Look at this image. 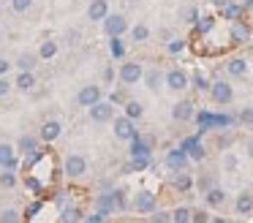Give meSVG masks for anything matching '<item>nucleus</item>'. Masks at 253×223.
Instances as JSON below:
<instances>
[{
  "label": "nucleus",
  "instance_id": "obj_13",
  "mask_svg": "<svg viewBox=\"0 0 253 223\" xmlns=\"http://www.w3.org/2000/svg\"><path fill=\"white\" fill-rule=\"evenodd\" d=\"M0 166L3 169H17V147L0 141Z\"/></svg>",
  "mask_w": 253,
  "mask_h": 223
},
{
  "label": "nucleus",
  "instance_id": "obj_15",
  "mask_svg": "<svg viewBox=\"0 0 253 223\" xmlns=\"http://www.w3.org/2000/svg\"><path fill=\"white\" fill-rule=\"evenodd\" d=\"M117 210V204H115V193H101L98 199H95V212H101V215H112V212Z\"/></svg>",
  "mask_w": 253,
  "mask_h": 223
},
{
  "label": "nucleus",
  "instance_id": "obj_30",
  "mask_svg": "<svg viewBox=\"0 0 253 223\" xmlns=\"http://www.w3.org/2000/svg\"><path fill=\"white\" fill-rule=\"evenodd\" d=\"M14 185H17V174H14V169L0 172V188H14Z\"/></svg>",
  "mask_w": 253,
  "mask_h": 223
},
{
  "label": "nucleus",
  "instance_id": "obj_21",
  "mask_svg": "<svg viewBox=\"0 0 253 223\" xmlns=\"http://www.w3.org/2000/svg\"><path fill=\"white\" fill-rule=\"evenodd\" d=\"M231 38H234L237 44H245L248 38H251V27H248L245 22H240V19H237L234 25H231Z\"/></svg>",
  "mask_w": 253,
  "mask_h": 223
},
{
  "label": "nucleus",
  "instance_id": "obj_23",
  "mask_svg": "<svg viewBox=\"0 0 253 223\" xmlns=\"http://www.w3.org/2000/svg\"><path fill=\"white\" fill-rule=\"evenodd\" d=\"M226 71H229L231 76H245L248 74V63L242 57H231L229 63H226Z\"/></svg>",
  "mask_w": 253,
  "mask_h": 223
},
{
  "label": "nucleus",
  "instance_id": "obj_27",
  "mask_svg": "<svg viewBox=\"0 0 253 223\" xmlns=\"http://www.w3.org/2000/svg\"><path fill=\"white\" fill-rule=\"evenodd\" d=\"M144 114V106L139 101H128L126 103V117H131V120H139Z\"/></svg>",
  "mask_w": 253,
  "mask_h": 223
},
{
  "label": "nucleus",
  "instance_id": "obj_52",
  "mask_svg": "<svg viewBox=\"0 0 253 223\" xmlns=\"http://www.w3.org/2000/svg\"><path fill=\"white\" fill-rule=\"evenodd\" d=\"M210 223H226V221H223V218H212Z\"/></svg>",
  "mask_w": 253,
  "mask_h": 223
},
{
  "label": "nucleus",
  "instance_id": "obj_50",
  "mask_svg": "<svg viewBox=\"0 0 253 223\" xmlns=\"http://www.w3.org/2000/svg\"><path fill=\"white\" fill-rule=\"evenodd\" d=\"M248 155H251V158H253V139H251V141H248Z\"/></svg>",
  "mask_w": 253,
  "mask_h": 223
},
{
  "label": "nucleus",
  "instance_id": "obj_34",
  "mask_svg": "<svg viewBox=\"0 0 253 223\" xmlns=\"http://www.w3.org/2000/svg\"><path fill=\"white\" fill-rule=\"evenodd\" d=\"M30 5H33V0H11L14 14H25V11H30Z\"/></svg>",
  "mask_w": 253,
  "mask_h": 223
},
{
  "label": "nucleus",
  "instance_id": "obj_24",
  "mask_svg": "<svg viewBox=\"0 0 253 223\" xmlns=\"http://www.w3.org/2000/svg\"><path fill=\"white\" fill-rule=\"evenodd\" d=\"M144 82H147V87L150 90H158L161 87V82H164V74H161L158 68H150V71H144V76H142Z\"/></svg>",
  "mask_w": 253,
  "mask_h": 223
},
{
  "label": "nucleus",
  "instance_id": "obj_43",
  "mask_svg": "<svg viewBox=\"0 0 253 223\" xmlns=\"http://www.w3.org/2000/svg\"><path fill=\"white\" fill-rule=\"evenodd\" d=\"M240 120H242V123H248V125H253V109H242Z\"/></svg>",
  "mask_w": 253,
  "mask_h": 223
},
{
  "label": "nucleus",
  "instance_id": "obj_35",
  "mask_svg": "<svg viewBox=\"0 0 253 223\" xmlns=\"http://www.w3.org/2000/svg\"><path fill=\"white\" fill-rule=\"evenodd\" d=\"M182 49H185V41H182V38H174V41L166 44V52H169V54H180Z\"/></svg>",
  "mask_w": 253,
  "mask_h": 223
},
{
  "label": "nucleus",
  "instance_id": "obj_10",
  "mask_svg": "<svg viewBox=\"0 0 253 223\" xmlns=\"http://www.w3.org/2000/svg\"><path fill=\"white\" fill-rule=\"evenodd\" d=\"M164 82H166V87H169V90L180 92V90H185V87H188V74L182 68H171L169 74L164 76Z\"/></svg>",
  "mask_w": 253,
  "mask_h": 223
},
{
  "label": "nucleus",
  "instance_id": "obj_20",
  "mask_svg": "<svg viewBox=\"0 0 253 223\" xmlns=\"http://www.w3.org/2000/svg\"><path fill=\"white\" fill-rule=\"evenodd\" d=\"M36 147H39V139L36 136H19L17 139V150H19V155H33L36 152Z\"/></svg>",
  "mask_w": 253,
  "mask_h": 223
},
{
  "label": "nucleus",
  "instance_id": "obj_42",
  "mask_svg": "<svg viewBox=\"0 0 253 223\" xmlns=\"http://www.w3.org/2000/svg\"><path fill=\"white\" fill-rule=\"evenodd\" d=\"M112 54H115V57H120V54H123V41H120V38H112Z\"/></svg>",
  "mask_w": 253,
  "mask_h": 223
},
{
  "label": "nucleus",
  "instance_id": "obj_9",
  "mask_svg": "<svg viewBox=\"0 0 253 223\" xmlns=\"http://www.w3.org/2000/svg\"><path fill=\"white\" fill-rule=\"evenodd\" d=\"M41 141H57L63 136V123L60 120H46V123H41Z\"/></svg>",
  "mask_w": 253,
  "mask_h": 223
},
{
  "label": "nucleus",
  "instance_id": "obj_38",
  "mask_svg": "<svg viewBox=\"0 0 253 223\" xmlns=\"http://www.w3.org/2000/svg\"><path fill=\"white\" fill-rule=\"evenodd\" d=\"M115 193V204H117V210H126L128 207V201H126V190H112Z\"/></svg>",
  "mask_w": 253,
  "mask_h": 223
},
{
  "label": "nucleus",
  "instance_id": "obj_49",
  "mask_svg": "<svg viewBox=\"0 0 253 223\" xmlns=\"http://www.w3.org/2000/svg\"><path fill=\"white\" fill-rule=\"evenodd\" d=\"M234 166H237V158L229 155V158H226V169H234Z\"/></svg>",
  "mask_w": 253,
  "mask_h": 223
},
{
  "label": "nucleus",
  "instance_id": "obj_41",
  "mask_svg": "<svg viewBox=\"0 0 253 223\" xmlns=\"http://www.w3.org/2000/svg\"><path fill=\"white\" fill-rule=\"evenodd\" d=\"M191 221L193 223H210V215L204 210H199V212H191Z\"/></svg>",
  "mask_w": 253,
  "mask_h": 223
},
{
  "label": "nucleus",
  "instance_id": "obj_28",
  "mask_svg": "<svg viewBox=\"0 0 253 223\" xmlns=\"http://www.w3.org/2000/svg\"><path fill=\"white\" fill-rule=\"evenodd\" d=\"M223 201H226V193H223L220 188H212V190L207 193V204H210V207H220Z\"/></svg>",
  "mask_w": 253,
  "mask_h": 223
},
{
  "label": "nucleus",
  "instance_id": "obj_11",
  "mask_svg": "<svg viewBox=\"0 0 253 223\" xmlns=\"http://www.w3.org/2000/svg\"><path fill=\"white\" fill-rule=\"evenodd\" d=\"M155 196L150 193V190H139L136 199H133V207H136V212H142V215H150V212H155Z\"/></svg>",
  "mask_w": 253,
  "mask_h": 223
},
{
  "label": "nucleus",
  "instance_id": "obj_7",
  "mask_svg": "<svg viewBox=\"0 0 253 223\" xmlns=\"http://www.w3.org/2000/svg\"><path fill=\"white\" fill-rule=\"evenodd\" d=\"M210 95H212L215 103H229L234 98V90H231L229 82H212L210 85Z\"/></svg>",
  "mask_w": 253,
  "mask_h": 223
},
{
  "label": "nucleus",
  "instance_id": "obj_26",
  "mask_svg": "<svg viewBox=\"0 0 253 223\" xmlns=\"http://www.w3.org/2000/svg\"><path fill=\"white\" fill-rule=\"evenodd\" d=\"M131 38H133L136 44H144V41L150 38V27L142 25V22H139V25H133V27H131Z\"/></svg>",
  "mask_w": 253,
  "mask_h": 223
},
{
  "label": "nucleus",
  "instance_id": "obj_31",
  "mask_svg": "<svg viewBox=\"0 0 253 223\" xmlns=\"http://www.w3.org/2000/svg\"><path fill=\"white\" fill-rule=\"evenodd\" d=\"M150 166V158H133L131 163H126V172H142Z\"/></svg>",
  "mask_w": 253,
  "mask_h": 223
},
{
  "label": "nucleus",
  "instance_id": "obj_46",
  "mask_svg": "<svg viewBox=\"0 0 253 223\" xmlns=\"http://www.w3.org/2000/svg\"><path fill=\"white\" fill-rule=\"evenodd\" d=\"M8 71H11V63H8L6 57H0V76H6Z\"/></svg>",
  "mask_w": 253,
  "mask_h": 223
},
{
  "label": "nucleus",
  "instance_id": "obj_47",
  "mask_svg": "<svg viewBox=\"0 0 253 223\" xmlns=\"http://www.w3.org/2000/svg\"><path fill=\"white\" fill-rule=\"evenodd\" d=\"M112 79H115V68H109V65H106V68H104V82L109 85Z\"/></svg>",
  "mask_w": 253,
  "mask_h": 223
},
{
  "label": "nucleus",
  "instance_id": "obj_1",
  "mask_svg": "<svg viewBox=\"0 0 253 223\" xmlns=\"http://www.w3.org/2000/svg\"><path fill=\"white\" fill-rule=\"evenodd\" d=\"M101 25H104V33L109 38H120L123 33H128V19L123 14H106V19Z\"/></svg>",
  "mask_w": 253,
  "mask_h": 223
},
{
  "label": "nucleus",
  "instance_id": "obj_8",
  "mask_svg": "<svg viewBox=\"0 0 253 223\" xmlns=\"http://www.w3.org/2000/svg\"><path fill=\"white\" fill-rule=\"evenodd\" d=\"M131 155L133 158H150V155H153V139L136 134L131 139Z\"/></svg>",
  "mask_w": 253,
  "mask_h": 223
},
{
  "label": "nucleus",
  "instance_id": "obj_53",
  "mask_svg": "<svg viewBox=\"0 0 253 223\" xmlns=\"http://www.w3.org/2000/svg\"><path fill=\"white\" fill-rule=\"evenodd\" d=\"M251 54H253V44H251Z\"/></svg>",
  "mask_w": 253,
  "mask_h": 223
},
{
  "label": "nucleus",
  "instance_id": "obj_39",
  "mask_svg": "<svg viewBox=\"0 0 253 223\" xmlns=\"http://www.w3.org/2000/svg\"><path fill=\"white\" fill-rule=\"evenodd\" d=\"M174 185H177V188H180V190H188V188H191V177L180 172V177L174 179Z\"/></svg>",
  "mask_w": 253,
  "mask_h": 223
},
{
  "label": "nucleus",
  "instance_id": "obj_36",
  "mask_svg": "<svg viewBox=\"0 0 253 223\" xmlns=\"http://www.w3.org/2000/svg\"><path fill=\"white\" fill-rule=\"evenodd\" d=\"M210 85H212V82H207V76H204V74L193 76V87H196V90H210Z\"/></svg>",
  "mask_w": 253,
  "mask_h": 223
},
{
  "label": "nucleus",
  "instance_id": "obj_2",
  "mask_svg": "<svg viewBox=\"0 0 253 223\" xmlns=\"http://www.w3.org/2000/svg\"><path fill=\"white\" fill-rule=\"evenodd\" d=\"M142 76H144V68L139 63H123L120 71H117V79L123 85H136V82H142Z\"/></svg>",
  "mask_w": 253,
  "mask_h": 223
},
{
  "label": "nucleus",
  "instance_id": "obj_3",
  "mask_svg": "<svg viewBox=\"0 0 253 223\" xmlns=\"http://www.w3.org/2000/svg\"><path fill=\"white\" fill-rule=\"evenodd\" d=\"M90 120H93V123H109V120H115V106L101 98L98 103L90 106Z\"/></svg>",
  "mask_w": 253,
  "mask_h": 223
},
{
  "label": "nucleus",
  "instance_id": "obj_25",
  "mask_svg": "<svg viewBox=\"0 0 253 223\" xmlns=\"http://www.w3.org/2000/svg\"><path fill=\"white\" fill-rule=\"evenodd\" d=\"M234 210L240 212V215H251V212H253V196L251 193H242L240 199H237Z\"/></svg>",
  "mask_w": 253,
  "mask_h": 223
},
{
  "label": "nucleus",
  "instance_id": "obj_37",
  "mask_svg": "<svg viewBox=\"0 0 253 223\" xmlns=\"http://www.w3.org/2000/svg\"><path fill=\"white\" fill-rule=\"evenodd\" d=\"M150 223H171L169 212H150Z\"/></svg>",
  "mask_w": 253,
  "mask_h": 223
},
{
  "label": "nucleus",
  "instance_id": "obj_14",
  "mask_svg": "<svg viewBox=\"0 0 253 223\" xmlns=\"http://www.w3.org/2000/svg\"><path fill=\"white\" fill-rule=\"evenodd\" d=\"M166 166L171 169V172H185V166H188V155H185V150H171L169 155H166Z\"/></svg>",
  "mask_w": 253,
  "mask_h": 223
},
{
  "label": "nucleus",
  "instance_id": "obj_22",
  "mask_svg": "<svg viewBox=\"0 0 253 223\" xmlns=\"http://www.w3.org/2000/svg\"><path fill=\"white\" fill-rule=\"evenodd\" d=\"M57 52H60V46H57V41H52V38H46V41H41V49H39L36 54H39L41 60H52Z\"/></svg>",
  "mask_w": 253,
  "mask_h": 223
},
{
  "label": "nucleus",
  "instance_id": "obj_32",
  "mask_svg": "<svg viewBox=\"0 0 253 223\" xmlns=\"http://www.w3.org/2000/svg\"><path fill=\"white\" fill-rule=\"evenodd\" d=\"M0 223H22V215L17 210H3L0 212Z\"/></svg>",
  "mask_w": 253,
  "mask_h": 223
},
{
  "label": "nucleus",
  "instance_id": "obj_16",
  "mask_svg": "<svg viewBox=\"0 0 253 223\" xmlns=\"http://www.w3.org/2000/svg\"><path fill=\"white\" fill-rule=\"evenodd\" d=\"M14 87H17L19 92H30L36 87V74L33 71H19L17 82H14Z\"/></svg>",
  "mask_w": 253,
  "mask_h": 223
},
{
  "label": "nucleus",
  "instance_id": "obj_48",
  "mask_svg": "<svg viewBox=\"0 0 253 223\" xmlns=\"http://www.w3.org/2000/svg\"><path fill=\"white\" fill-rule=\"evenodd\" d=\"M39 207H41V204H30V207H28V218H33L36 212H39Z\"/></svg>",
  "mask_w": 253,
  "mask_h": 223
},
{
  "label": "nucleus",
  "instance_id": "obj_45",
  "mask_svg": "<svg viewBox=\"0 0 253 223\" xmlns=\"http://www.w3.org/2000/svg\"><path fill=\"white\" fill-rule=\"evenodd\" d=\"M79 223H104V215H101V212H93L90 218H84V221H79Z\"/></svg>",
  "mask_w": 253,
  "mask_h": 223
},
{
  "label": "nucleus",
  "instance_id": "obj_51",
  "mask_svg": "<svg viewBox=\"0 0 253 223\" xmlns=\"http://www.w3.org/2000/svg\"><path fill=\"white\" fill-rule=\"evenodd\" d=\"M242 5H245V8H253V0H245Z\"/></svg>",
  "mask_w": 253,
  "mask_h": 223
},
{
  "label": "nucleus",
  "instance_id": "obj_18",
  "mask_svg": "<svg viewBox=\"0 0 253 223\" xmlns=\"http://www.w3.org/2000/svg\"><path fill=\"white\" fill-rule=\"evenodd\" d=\"M182 150H185V155L193 158V161H202V158H204V147H202V141H199V139H185V141H182Z\"/></svg>",
  "mask_w": 253,
  "mask_h": 223
},
{
  "label": "nucleus",
  "instance_id": "obj_33",
  "mask_svg": "<svg viewBox=\"0 0 253 223\" xmlns=\"http://www.w3.org/2000/svg\"><path fill=\"white\" fill-rule=\"evenodd\" d=\"M242 11H245V5H234V3H229V5H226V19H240V16H242Z\"/></svg>",
  "mask_w": 253,
  "mask_h": 223
},
{
  "label": "nucleus",
  "instance_id": "obj_44",
  "mask_svg": "<svg viewBox=\"0 0 253 223\" xmlns=\"http://www.w3.org/2000/svg\"><path fill=\"white\" fill-rule=\"evenodd\" d=\"M212 25H215V19H212V16H204V22H199V30H202V33H207Z\"/></svg>",
  "mask_w": 253,
  "mask_h": 223
},
{
  "label": "nucleus",
  "instance_id": "obj_4",
  "mask_svg": "<svg viewBox=\"0 0 253 223\" xmlns=\"http://www.w3.org/2000/svg\"><path fill=\"white\" fill-rule=\"evenodd\" d=\"M63 172H66V177H71V179L82 177V174L87 172V158H84V155H68Z\"/></svg>",
  "mask_w": 253,
  "mask_h": 223
},
{
  "label": "nucleus",
  "instance_id": "obj_29",
  "mask_svg": "<svg viewBox=\"0 0 253 223\" xmlns=\"http://www.w3.org/2000/svg\"><path fill=\"white\" fill-rule=\"evenodd\" d=\"M171 223H191V210L188 207H177L171 212Z\"/></svg>",
  "mask_w": 253,
  "mask_h": 223
},
{
  "label": "nucleus",
  "instance_id": "obj_54",
  "mask_svg": "<svg viewBox=\"0 0 253 223\" xmlns=\"http://www.w3.org/2000/svg\"><path fill=\"white\" fill-rule=\"evenodd\" d=\"M251 33H253V27H251Z\"/></svg>",
  "mask_w": 253,
  "mask_h": 223
},
{
  "label": "nucleus",
  "instance_id": "obj_5",
  "mask_svg": "<svg viewBox=\"0 0 253 223\" xmlns=\"http://www.w3.org/2000/svg\"><path fill=\"white\" fill-rule=\"evenodd\" d=\"M115 136L117 139H123V141H131L133 136H136V125H133V120L131 117H115Z\"/></svg>",
  "mask_w": 253,
  "mask_h": 223
},
{
  "label": "nucleus",
  "instance_id": "obj_6",
  "mask_svg": "<svg viewBox=\"0 0 253 223\" xmlns=\"http://www.w3.org/2000/svg\"><path fill=\"white\" fill-rule=\"evenodd\" d=\"M101 101V87L98 85H84L82 90L77 92V103L79 106H93V103H98Z\"/></svg>",
  "mask_w": 253,
  "mask_h": 223
},
{
  "label": "nucleus",
  "instance_id": "obj_12",
  "mask_svg": "<svg viewBox=\"0 0 253 223\" xmlns=\"http://www.w3.org/2000/svg\"><path fill=\"white\" fill-rule=\"evenodd\" d=\"M106 14H109V3H106V0H90V5H87V19L90 22H104Z\"/></svg>",
  "mask_w": 253,
  "mask_h": 223
},
{
  "label": "nucleus",
  "instance_id": "obj_19",
  "mask_svg": "<svg viewBox=\"0 0 253 223\" xmlns=\"http://www.w3.org/2000/svg\"><path fill=\"white\" fill-rule=\"evenodd\" d=\"M171 117L180 120V123L191 120V117H193V103H191V101H180V103H174V109H171Z\"/></svg>",
  "mask_w": 253,
  "mask_h": 223
},
{
  "label": "nucleus",
  "instance_id": "obj_17",
  "mask_svg": "<svg viewBox=\"0 0 253 223\" xmlns=\"http://www.w3.org/2000/svg\"><path fill=\"white\" fill-rule=\"evenodd\" d=\"M39 63H41V57L36 52H22L17 57V68L19 71H36V65H39Z\"/></svg>",
  "mask_w": 253,
  "mask_h": 223
},
{
  "label": "nucleus",
  "instance_id": "obj_40",
  "mask_svg": "<svg viewBox=\"0 0 253 223\" xmlns=\"http://www.w3.org/2000/svg\"><path fill=\"white\" fill-rule=\"evenodd\" d=\"M11 87H14V85L6 79V76H0V98H6L8 92H11Z\"/></svg>",
  "mask_w": 253,
  "mask_h": 223
}]
</instances>
